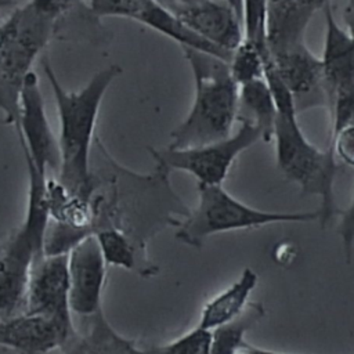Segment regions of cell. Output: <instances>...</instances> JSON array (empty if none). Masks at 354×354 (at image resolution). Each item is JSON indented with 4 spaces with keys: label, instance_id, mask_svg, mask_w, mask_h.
I'll list each match as a JSON object with an SVG mask.
<instances>
[{
    "label": "cell",
    "instance_id": "cell-2",
    "mask_svg": "<svg viewBox=\"0 0 354 354\" xmlns=\"http://www.w3.org/2000/svg\"><path fill=\"white\" fill-rule=\"evenodd\" d=\"M264 77L277 104V119L272 134L277 166L303 194L319 198L318 221L325 227L336 212L333 185L337 165L335 153L329 147L326 149L315 147L304 136L297 122L299 112L293 95L277 69L274 66L267 68Z\"/></svg>",
    "mask_w": 354,
    "mask_h": 354
},
{
    "label": "cell",
    "instance_id": "cell-10",
    "mask_svg": "<svg viewBox=\"0 0 354 354\" xmlns=\"http://www.w3.org/2000/svg\"><path fill=\"white\" fill-rule=\"evenodd\" d=\"M19 129L17 137L25 162H30L43 176L58 174L59 145L47 119L44 100L37 75L32 71L22 86L19 97Z\"/></svg>",
    "mask_w": 354,
    "mask_h": 354
},
{
    "label": "cell",
    "instance_id": "cell-6",
    "mask_svg": "<svg viewBox=\"0 0 354 354\" xmlns=\"http://www.w3.org/2000/svg\"><path fill=\"white\" fill-rule=\"evenodd\" d=\"M55 37V24L29 3L0 24V109L4 122L19 129V97L35 61Z\"/></svg>",
    "mask_w": 354,
    "mask_h": 354
},
{
    "label": "cell",
    "instance_id": "cell-16",
    "mask_svg": "<svg viewBox=\"0 0 354 354\" xmlns=\"http://www.w3.org/2000/svg\"><path fill=\"white\" fill-rule=\"evenodd\" d=\"M137 22H141L158 33L171 39L180 44L181 48L203 51L230 62L231 53H227L203 39L159 0H149L140 14Z\"/></svg>",
    "mask_w": 354,
    "mask_h": 354
},
{
    "label": "cell",
    "instance_id": "cell-34",
    "mask_svg": "<svg viewBox=\"0 0 354 354\" xmlns=\"http://www.w3.org/2000/svg\"><path fill=\"white\" fill-rule=\"evenodd\" d=\"M346 7H350V8H354V0H347V6Z\"/></svg>",
    "mask_w": 354,
    "mask_h": 354
},
{
    "label": "cell",
    "instance_id": "cell-5",
    "mask_svg": "<svg viewBox=\"0 0 354 354\" xmlns=\"http://www.w3.org/2000/svg\"><path fill=\"white\" fill-rule=\"evenodd\" d=\"M28 170V206L22 224L6 238L0 254V315L25 311L28 282L35 261L44 254L50 216L46 205V178L32 163Z\"/></svg>",
    "mask_w": 354,
    "mask_h": 354
},
{
    "label": "cell",
    "instance_id": "cell-18",
    "mask_svg": "<svg viewBox=\"0 0 354 354\" xmlns=\"http://www.w3.org/2000/svg\"><path fill=\"white\" fill-rule=\"evenodd\" d=\"M108 266L129 270L140 277L151 278L159 272V266L148 256V249L141 248L124 232L104 228L94 232Z\"/></svg>",
    "mask_w": 354,
    "mask_h": 354
},
{
    "label": "cell",
    "instance_id": "cell-4",
    "mask_svg": "<svg viewBox=\"0 0 354 354\" xmlns=\"http://www.w3.org/2000/svg\"><path fill=\"white\" fill-rule=\"evenodd\" d=\"M183 53L194 75L195 95L189 112L170 133L169 148L173 149L230 137L239 112V84L228 61L192 48H183Z\"/></svg>",
    "mask_w": 354,
    "mask_h": 354
},
{
    "label": "cell",
    "instance_id": "cell-13",
    "mask_svg": "<svg viewBox=\"0 0 354 354\" xmlns=\"http://www.w3.org/2000/svg\"><path fill=\"white\" fill-rule=\"evenodd\" d=\"M24 313L43 315L73 326L69 303L68 253H44L35 261L28 282Z\"/></svg>",
    "mask_w": 354,
    "mask_h": 354
},
{
    "label": "cell",
    "instance_id": "cell-20",
    "mask_svg": "<svg viewBox=\"0 0 354 354\" xmlns=\"http://www.w3.org/2000/svg\"><path fill=\"white\" fill-rule=\"evenodd\" d=\"M239 109L261 131V140L270 142L277 119V104L266 77L254 79L239 86Z\"/></svg>",
    "mask_w": 354,
    "mask_h": 354
},
{
    "label": "cell",
    "instance_id": "cell-8",
    "mask_svg": "<svg viewBox=\"0 0 354 354\" xmlns=\"http://www.w3.org/2000/svg\"><path fill=\"white\" fill-rule=\"evenodd\" d=\"M259 140H261L260 129L243 119L238 130L224 140L184 149L148 148V152L155 163L170 171H185L194 176L198 184L220 185L227 178L235 159Z\"/></svg>",
    "mask_w": 354,
    "mask_h": 354
},
{
    "label": "cell",
    "instance_id": "cell-12",
    "mask_svg": "<svg viewBox=\"0 0 354 354\" xmlns=\"http://www.w3.org/2000/svg\"><path fill=\"white\" fill-rule=\"evenodd\" d=\"M106 260L94 234L84 236L68 252L69 303L76 315L91 318L102 310Z\"/></svg>",
    "mask_w": 354,
    "mask_h": 354
},
{
    "label": "cell",
    "instance_id": "cell-29",
    "mask_svg": "<svg viewBox=\"0 0 354 354\" xmlns=\"http://www.w3.org/2000/svg\"><path fill=\"white\" fill-rule=\"evenodd\" d=\"M238 354H289V353H282V351H275V350H268V348H260V347H254V346L246 343Z\"/></svg>",
    "mask_w": 354,
    "mask_h": 354
},
{
    "label": "cell",
    "instance_id": "cell-19",
    "mask_svg": "<svg viewBox=\"0 0 354 354\" xmlns=\"http://www.w3.org/2000/svg\"><path fill=\"white\" fill-rule=\"evenodd\" d=\"M29 4L54 21L55 36L83 33L82 28L98 39L104 36L95 33V28H101L98 25L100 18L90 11L87 0H30Z\"/></svg>",
    "mask_w": 354,
    "mask_h": 354
},
{
    "label": "cell",
    "instance_id": "cell-3",
    "mask_svg": "<svg viewBox=\"0 0 354 354\" xmlns=\"http://www.w3.org/2000/svg\"><path fill=\"white\" fill-rule=\"evenodd\" d=\"M41 66L51 86L59 120L61 163L57 177L71 191L83 194L90 178L100 106L108 87L122 73V68L119 65L102 68L83 88L68 91L59 83L47 57L41 58Z\"/></svg>",
    "mask_w": 354,
    "mask_h": 354
},
{
    "label": "cell",
    "instance_id": "cell-14",
    "mask_svg": "<svg viewBox=\"0 0 354 354\" xmlns=\"http://www.w3.org/2000/svg\"><path fill=\"white\" fill-rule=\"evenodd\" d=\"M76 336L73 326L43 315H0V347L17 354H48L55 348L64 350Z\"/></svg>",
    "mask_w": 354,
    "mask_h": 354
},
{
    "label": "cell",
    "instance_id": "cell-33",
    "mask_svg": "<svg viewBox=\"0 0 354 354\" xmlns=\"http://www.w3.org/2000/svg\"><path fill=\"white\" fill-rule=\"evenodd\" d=\"M7 238V236H6ZM6 238H3V235L0 234V254H1V250H3V246H4V242H6Z\"/></svg>",
    "mask_w": 354,
    "mask_h": 354
},
{
    "label": "cell",
    "instance_id": "cell-11",
    "mask_svg": "<svg viewBox=\"0 0 354 354\" xmlns=\"http://www.w3.org/2000/svg\"><path fill=\"white\" fill-rule=\"evenodd\" d=\"M270 53L278 75L293 95L297 112L326 104L322 64L301 41L299 35L271 46Z\"/></svg>",
    "mask_w": 354,
    "mask_h": 354
},
{
    "label": "cell",
    "instance_id": "cell-24",
    "mask_svg": "<svg viewBox=\"0 0 354 354\" xmlns=\"http://www.w3.org/2000/svg\"><path fill=\"white\" fill-rule=\"evenodd\" d=\"M153 354H212V330L194 326L174 340L152 346Z\"/></svg>",
    "mask_w": 354,
    "mask_h": 354
},
{
    "label": "cell",
    "instance_id": "cell-9",
    "mask_svg": "<svg viewBox=\"0 0 354 354\" xmlns=\"http://www.w3.org/2000/svg\"><path fill=\"white\" fill-rule=\"evenodd\" d=\"M325 40L321 55L326 105L330 112V134L354 124V44L330 4L324 7Z\"/></svg>",
    "mask_w": 354,
    "mask_h": 354
},
{
    "label": "cell",
    "instance_id": "cell-31",
    "mask_svg": "<svg viewBox=\"0 0 354 354\" xmlns=\"http://www.w3.org/2000/svg\"><path fill=\"white\" fill-rule=\"evenodd\" d=\"M12 6H14V0H0V15L3 10H8Z\"/></svg>",
    "mask_w": 354,
    "mask_h": 354
},
{
    "label": "cell",
    "instance_id": "cell-32",
    "mask_svg": "<svg viewBox=\"0 0 354 354\" xmlns=\"http://www.w3.org/2000/svg\"><path fill=\"white\" fill-rule=\"evenodd\" d=\"M176 1H178L181 4H194V3H198L201 0H176Z\"/></svg>",
    "mask_w": 354,
    "mask_h": 354
},
{
    "label": "cell",
    "instance_id": "cell-26",
    "mask_svg": "<svg viewBox=\"0 0 354 354\" xmlns=\"http://www.w3.org/2000/svg\"><path fill=\"white\" fill-rule=\"evenodd\" d=\"M329 148L333 151L336 159H340L344 165L354 167V124L344 126L332 133Z\"/></svg>",
    "mask_w": 354,
    "mask_h": 354
},
{
    "label": "cell",
    "instance_id": "cell-28",
    "mask_svg": "<svg viewBox=\"0 0 354 354\" xmlns=\"http://www.w3.org/2000/svg\"><path fill=\"white\" fill-rule=\"evenodd\" d=\"M343 19H344V24L347 26V33L354 44V8H350V7H346L344 8V12H343Z\"/></svg>",
    "mask_w": 354,
    "mask_h": 354
},
{
    "label": "cell",
    "instance_id": "cell-27",
    "mask_svg": "<svg viewBox=\"0 0 354 354\" xmlns=\"http://www.w3.org/2000/svg\"><path fill=\"white\" fill-rule=\"evenodd\" d=\"M339 234L342 238L343 252L346 254V259L350 261L354 248V198L348 207L342 213Z\"/></svg>",
    "mask_w": 354,
    "mask_h": 354
},
{
    "label": "cell",
    "instance_id": "cell-17",
    "mask_svg": "<svg viewBox=\"0 0 354 354\" xmlns=\"http://www.w3.org/2000/svg\"><path fill=\"white\" fill-rule=\"evenodd\" d=\"M257 282V272L252 268H245L236 281L203 306L198 326L212 330L239 317L249 306V297L256 289Z\"/></svg>",
    "mask_w": 354,
    "mask_h": 354
},
{
    "label": "cell",
    "instance_id": "cell-22",
    "mask_svg": "<svg viewBox=\"0 0 354 354\" xmlns=\"http://www.w3.org/2000/svg\"><path fill=\"white\" fill-rule=\"evenodd\" d=\"M252 41L242 39L239 46L232 51L230 58V71L235 82L241 86L254 79L264 77L266 64L271 59Z\"/></svg>",
    "mask_w": 354,
    "mask_h": 354
},
{
    "label": "cell",
    "instance_id": "cell-23",
    "mask_svg": "<svg viewBox=\"0 0 354 354\" xmlns=\"http://www.w3.org/2000/svg\"><path fill=\"white\" fill-rule=\"evenodd\" d=\"M268 0H243V39L252 41L266 55H271L268 46Z\"/></svg>",
    "mask_w": 354,
    "mask_h": 354
},
{
    "label": "cell",
    "instance_id": "cell-21",
    "mask_svg": "<svg viewBox=\"0 0 354 354\" xmlns=\"http://www.w3.org/2000/svg\"><path fill=\"white\" fill-rule=\"evenodd\" d=\"M264 315L260 303H249L235 319L212 329V354H238L248 343L245 336Z\"/></svg>",
    "mask_w": 354,
    "mask_h": 354
},
{
    "label": "cell",
    "instance_id": "cell-1",
    "mask_svg": "<svg viewBox=\"0 0 354 354\" xmlns=\"http://www.w3.org/2000/svg\"><path fill=\"white\" fill-rule=\"evenodd\" d=\"M83 195L91 207V234L119 230L144 249L160 231L177 227L191 210L173 189L169 169L155 163L151 173H138L122 166L98 137Z\"/></svg>",
    "mask_w": 354,
    "mask_h": 354
},
{
    "label": "cell",
    "instance_id": "cell-15",
    "mask_svg": "<svg viewBox=\"0 0 354 354\" xmlns=\"http://www.w3.org/2000/svg\"><path fill=\"white\" fill-rule=\"evenodd\" d=\"M183 22L218 48L231 53L243 39L242 21L224 1L201 0L181 4L176 0H159Z\"/></svg>",
    "mask_w": 354,
    "mask_h": 354
},
{
    "label": "cell",
    "instance_id": "cell-7",
    "mask_svg": "<svg viewBox=\"0 0 354 354\" xmlns=\"http://www.w3.org/2000/svg\"><path fill=\"white\" fill-rule=\"evenodd\" d=\"M319 220V212H271L249 206L220 185L198 184V203L176 227V239L201 249L207 238L236 230L275 223H308Z\"/></svg>",
    "mask_w": 354,
    "mask_h": 354
},
{
    "label": "cell",
    "instance_id": "cell-25",
    "mask_svg": "<svg viewBox=\"0 0 354 354\" xmlns=\"http://www.w3.org/2000/svg\"><path fill=\"white\" fill-rule=\"evenodd\" d=\"M149 0H87L90 11L97 18L122 17L137 21Z\"/></svg>",
    "mask_w": 354,
    "mask_h": 354
},
{
    "label": "cell",
    "instance_id": "cell-30",
    "mask_svg": "<svg viewBox=\"0 0 354 354\" xmlns=\"http://www.w3.org/2000/svg\"><path fill=\"white\" fill-rule=\"evenodd\" d=\"M224 3H227L235 12L236 15L241 18L242 21V15H243V0H223Z\"/></svg>",
    "mask_w": 354,
    "mask_h": 354
}]
</instances>
